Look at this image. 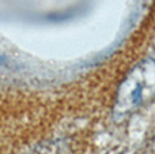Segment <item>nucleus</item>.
Instances as JSON below:
<instances>
[{"instance_id": "1", "label": "nucleus", "mask_w": 155, "mask_h": 154, "mask_svg": "<svg viewBox=\"0 0 155 154\" xmlns=\"http://www.w3.org/2000/svg\"><path fill=\"white\" fill-rule=\"evenodd\" d=\"M155 95V60L144 59L137 63L123 79L116 94L113 116L127 119Z\"/></svg>"}]
</instances>
